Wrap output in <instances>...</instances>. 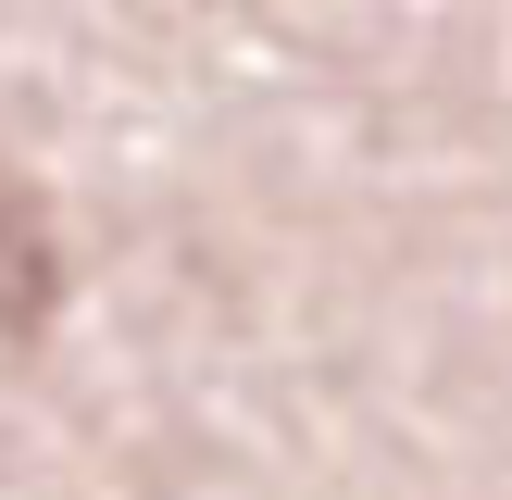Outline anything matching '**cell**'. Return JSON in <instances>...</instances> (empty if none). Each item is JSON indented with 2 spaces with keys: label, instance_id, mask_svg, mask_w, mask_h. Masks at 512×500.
I'll use <instances>...</instances> for the list:
<instances>
[{
  "label": "cell",
  "instance_id": "obj_1",
  "mask_svg": "<svg viewBox=\"0 0 512 500\" xmlns=\"http://www.w3.org/2000/svg\"><path fill=\"white\" fill-rule=\"evenodd\" d=\"M50 300H63V238H50L38 188L0 163V338H38Z\"/></svg>",
  "mask_w": 512,
  "mask_h": 500
}]
</instances>
